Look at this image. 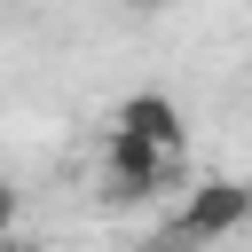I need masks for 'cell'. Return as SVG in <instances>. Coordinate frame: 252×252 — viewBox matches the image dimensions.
<instances>
[{"label": "cell", "instance_id": "obj_1", "mask_svg": "<svg viewBox=\"0 0 252 252\" xmlns=\"http://www.w3.org/2000/svg\"><path fill=\"white\" fill-rule=\"evenodd\" d=\"M244 220H252V181L213 173V181H197V189H189V205H181L173 236H181V244H220V236H236Z\"/></svg>", "mask_w": 252, "mask_h": 252}, {"label": "cell", "instance_id": "obj_2", "mask_svg": "<svg viewBox=\"0 0 252 252\" xmlns=\"http://www.w3.org/2000/svg\"><path fill=\"white\" fill-rule=\"evenodd\" d=\"M165 181H173L165 150H150L134 134H110V150H102V205H150Z\"/></svg>", "mask_w": 252, "mask_h": 252}, {"label": "cell", "instance_id": "obj_3", "mask_svg": "<svg viewBox=\"0 0 252 252\" xmlns=\"http://www.w3.org/2000/svg\"><path fill=\"white\" fill-rule=\"evenodd\" d=\"M110 134H134V142H150V150H165V158H181V150H189V118H181V102H173L165 87L126 94V102H118V118H110Z\"/></svg>", "mask_w": 252, "mask_h": 252}, {"label": "cell", "instance_id": "obj_4", "mask_svg": "<svg viewBox=\"0 0 252 252\" xmlns=\"http://www.w3.org/2000/svg\"><path fill=\"white\" fill-rule=\"evenodd\" d=\"M16 220H24V189H16V181H0V244L16 236Z\"/></svg>", "mask_w": 252, "mask_h": 252}, {"label": "cell", "instance_id": "obj_5", "mask_svg": "<svg viewBox=\"0 0 252 252\" xmlns=\"http://www.w3.org/2000/svg\"><path fill=\"white\" fill-rule=\"evenodd\" d=\"M126 8H134V16H158V8H165V0H126Z\"/></svg>", "mask_w": 252, "mask_h": 252}]
</instances>
